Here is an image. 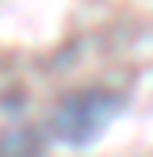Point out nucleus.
<instances>
[{
    "mask_svg": "<svg viewBox=\"0 0 153 157\" xmlns=\"http://www.w3.org/2000/svg\"><path fill=\"white\" fill-rule=\"evenodd\" d=\"M119 107H122V96L111 92V88L69 92L50 111V138L73 146V150H84V146H92L107 130V123H111V115L119 111Z\"/></svg>",
    "mask_w": 153,
    "mask_h": 157,
    "instance_id": "obj_1",
    "label": "nucleus"
},
{
    "mask_svg": "<svg viewBox=\"0 0 153 157\" xmlns=\"http://www.w3.org/2000/svg\"><path fill=\"white\" fill-rule=\"evenodd\" d=\"M0 157H42V134L27 123L0 130Z\"/></svg>",
    "mask_w": 153,
    "mask_h": 157,
    "instance_id": "obj_2",
    "label": "nucleus"
}]
</instances>
